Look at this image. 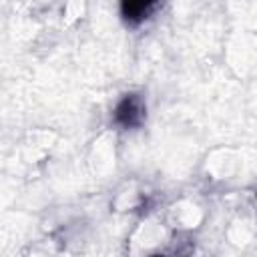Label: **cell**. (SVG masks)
<instances>
[{"mask_svg": "<svg viewBox=\"0 0 257 257\" xmlns=\"http://www.w3.org/2000/svg\"><path fill=\"white\" fill-rule=\"evenodd\" d=\"M141 116H143V104L139 98L135 96H126L118 108H116V120L122 122L124 126H135L141 122Z\"/></svg>", "mask_w": 257, "mask_h": 257, "instance_id": "6da1fadb", "label": "cell"}, {"mask_svg": "<svg viewBox=\"0 0 257 257\" xmlns=\"http://www.w3.org/2000/svg\"><path fill=\"white\" fill-rule=\"evenodd\" d=\"M159 0H122V12L128 20H143Z\"/></svg>", "mask_w": 257, "mask_h": 257, "instance_id": "7a4b0ae2", "label": "cell"}]
</instances>
